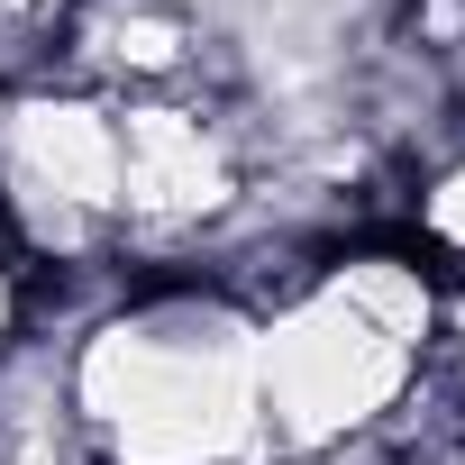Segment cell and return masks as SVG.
<instances>
[{
    "label": "cell",
    "mask_w": 465,
    "mask_h": 465,
    "mask_svg": "<svg viewBox=\"0 0 465 465\" xmlns=\"http://www.w3.org/2000/svg\"><path fill=\"white\" fill-rule=\"evenodd\" d=\"M28 338V265L0 247V347H19Z\"/></svg>",
    "instance_id": "obj_6"
},
{
    "label": "cell",
    "mask_w": 465,
    "mask_h": 465,
    "mask_svg": "<svg viewBox=\"0 0 465 465\" xmlns=\"http://www.w3.org/2000/svg\"><path fill=\"white\" fill-rule=\"evenodd\" d=\"M0 247L28 274L128 265L119 101L64 74L0 92Z\"/></svg>",
    "instance_id": "obj_3"
},
{
    "label": "cell",
    "mask_w": 465,
    "mask_h": 465,
    "mask_svg": "<svg viewBox=\"0 0 465 465\" xmlns=\"http://www.w3.org/2000/svg\"><path fill=\"white\" fill-rule=\"evenodd\" d=\"M438 338V274L411 247L320 256L256 311V420L274 465H311L392 429Z\"/></svg>",
    "instance_id": "obj_2"
},
{
    "label": "cell",
    "mask_w": 465,
    "mask_h": 465,
    "mask_svg": "<svg viewBox=\"0 0 465 465\" xmlns=\"http://www.w3.org/2000/svg\"><path fill=\"white\" fill-rule=\"evenodd\" d=\"M64 411L92 465H274L256 420V302L210 274H128L64 338Z\"/></svg>",
    "instance_id": "obj_1"
},
{
    "label": "cell",
    "mask_w": 465,
    "mask_h": 465,
    "mask_svg": "<svg viewBox=\"0 0 465 465\" xmlns=\"http://www.w3.org/2000/svg\"><path fill=\"white\" fill-rule=\"evenodd\" d=\"M247 146L210 92H128L119 101V192H128V265L192 274L228 219L247 210Z\"/></svg>",
    "instance_id": "obj_4"
},
{
    "label": "cell",
    "mask_w": 465,
    "mask_h": 465,
    "mask_svg": "<svg viewBox=\"0 0 465 465\" xmlns=\"http://www.w3.org/2000/svg\"><path fill=\"white\" fill-rule=\"evenodd\" d=\"M411 256L438 274V283H456L465 274V146L447 155V164H429L420 173V192H411Z\"/></svg>",
    "instance_id": "obj_5"
}]
</instances>
